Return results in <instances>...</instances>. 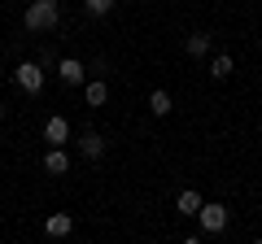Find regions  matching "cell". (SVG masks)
Wrapping results in <instances>:
<instances>
[{
    "label": "cell",
    "mask_w": 262,
    "mask_h": 244,
    "mask_svg": "<svg viewBox=\"0 0 262 244\" xmlns=\"http://www.w3.org/2000/svg\"><path fill=\"white\" fill-rule=\"evenodd\" d=\"M61 22V5L57 0H31L27 13H22V27L27 31H53Z\"/></svg>",
    "instance_id": "cell-1"
},
{
    "label": "cell",
    "mask_w": 262,
    "mask_h": 244,
    "mask_svg": "<svg viewBox=\"0 0 262 244\" xmlns=\"http://www.w3.org/2000/svg\"><path fill=\"white\" fill-rule=\"evenodd\" d=\"M196 218H201V231L206 235H219V231H227V205H219V201H201V209H196Z\"/></svg>",
    "instance_id": "cell-2"
},
{
    "label": "cell",
    "mask_w": 262,
    "mask_h": 244,
    "mask_svg": "<svg viewBox=\"0 0 262 244\" xmlns=\"http://www.w3.org/2000/svg\"><path fill=\"white\" fill-rule=\"evenodd\" d=\"M13 83H18L27 96H39L44 92V66H39V61H22V66L13 70Z\"/></svg>",
    "instance_id": "cell-3"
},
{
    "label": "cell",
    "mask_w": 262,
    "mask_h": 244,
    "mask_svg": "<svg viewBox=\"0 0 262 244\" xmlns=\"http://www.w3.org/2000/svg\"><path fill=\"white\" fill-rule=\"evenodd\" d=\"M70 140V122L61 118V113H53V118L44 122V144H66Z\"/></svg>",
    "instance_id": "cell-4"
},
{
    "label": "cell",
    "mask_w": 262,
    "mask_h": 244,
    "mask_svg": "<svg viewBox=\"0 0 262 244\" xmlns=\"http://www.w3.org/2000/svg\"><path fill=\"white\" fill-rule=\"evenodd\" d=\"M70 231H75V218L70 214H48L44 218V235H53V240H66Z\"/></svg>",
    "instance_id": "cell-5"
},
{
    "label": "cell",
    "mask_w": 262,
    "mask_h": 244,
    "mask_svg": "<svg viewBox=\"0 0 262 244\" xmlns=\"http://www.w3.org/2000/svg\"><path fill=\"white\" fill-rule=\"evenodd\" d=\"M44 170L48 175H66V170H70V153H66L61 144H53V149L44 153Z\"/></svg>",
    "instance_id": "cell-6"
},
{
    "label": "cell",
    "mask_w": 262,
    "mask_h": 244,
    "mask_svg": "<svg viewBox=\"0 0 262 244\" xmlns=\"http://www.w3.org/2000/svg\"><path fill=\"white\" fill-rule=\"evenodd\" d=\"M57 75H61V83H70V87H79L83 83V61H75V57H61V66H57Z\"/></svg>",
    "instance_id": "cell-7"
},
{
    "label": "cell",
    "mask_w": 262,
    "mask_h": 244,
    "mask_svg": "<svg viewBox=\"0 0 262 244\" xmlns=\"http://www.w3.org/2000/svg\"><path fill=\"white\" fill-rule=\"evenodd\" d=\"M79 153H83L88 161H96V157H101V153H105V140H101V135H96V131L79 135Z\"/></svg>",
    "instance_id": "cell-8"
},
{
    "label": "cell",
    "mask_w": 262,
    "mask_h": 244,
    "mask_svg": "<svg viewBox=\"0 0 262 244\" xmlns=\"http://www.w3.org/2000/svg\"><path fill=\"white\" fill-rule=\"evenodd\" d=\"M232 70H236V57H227V53H219L210 61V79H232Z\"/></svg>",
    "instance_id": "cell-9"
},
{
    "label": "cell",
    "mask_w": 262,
    "mask_h": 244,
    "mask_svg": "<svg viewBox=\"0 0 262 244\" xmlns=\"http://www.w3.org/2000/svg\"><path fill=\"white\" fill-rule=\"evenodd\" d=\"M184 48H188V57H206L210 53V35H206V31H196V35L184 39Z\"/></svg>",
    "instance_id": "cell-10"
},
{
    "label": "cell",
    "mask_w": 262,
    "mask_h": 244,
    "mask_svg": "<svg viewBox=\"0 0 262 244\" xmlns=\"http://www.w3.org/2000/svg\"><path fill=\"white\" fill-rule=\"evenodd\" d=\"M83 96H88V105H92V109H101V105L110 101V87L96 79V83H88V87H83Z\"/></svg>",
    "instance_id": "cell-11"
},
{
    "label": "cell",
    "mask_w": 262,
    "mask_h": 244,
    "mask_svg": "<svg viewBox=\"0 0 262 244\" xmlns=\"http://www.w3.org/2000/svg\"><path fill=\"white\" fill-rule=\"evenodd\" d=\"M175 209H179V214H192V218H196V209H201V197H196V192H179Z\"/></svg>",
    "instance_id": "cell-12"
},
{
    "label": "cell",
    "mask_w": 262,
    "mask_h": 244,
    "mask_svg": "<svg viewBox=\"0 0 262 244\" xmlns=\"http://www.w3.org/2000/svg\"><path fill=\"white\" fill-rule=\"evenodd\" d=\"M149 109H153V113H158V118H166V113H170V109H175V105H170V96H166V92H162V87H158V92H153V96H149Z\"/></svg>",
    "instance_id": "cell-13"
},
{
    "label": "cell",
    "mask_w": 262,
    "mask_h": 244,
    "mask_svg": "<svg viewBox=\"0 0 262 244\" xmlns=\"http://www.w3.org/2000/svg\"><path fill=\"white\" fill-rule=\"evenodd\" d=\"M83 9L92 13V18H105V13L114 9V0H83Z\"/></svg>",
    "instance_id": "cell-14"
},
{
    "label": "cell",
    "mask_w": 262,
    "mask_h": 244,
    "mask_svg": "<svg viewBox=\"0 0 262 244\" xmlns=\"http://www.w3.org/2000/svg\"><path fill=\"white\" fill-rule=\"evenodd\" d=\"M0 79H5V70H0Z\"/></svg>",
    "instance_id": "cell-15"
}]
</instances>
